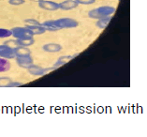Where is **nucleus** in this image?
Wrapping results in <instances>:
<instances>
[{
  "label": "nucleus",
  "instance_id": "f3484780",
  "mask_svg": "<svg viewBox=\"0 0 147 137\" xmlns=\"http://www.w3.org/2000/svg\"><path fill=\"white\" fill-rule=\"evenodd\" d=\"M12 36L11 29H6V28H0V39L2 38H9Z\"/></svg>",
  "mask_w": 147,
  "mask_h": 137
},
{
  "label": "nucleus",
  "instance_id": "4be33fe9",
  "mask_svg": "<svg viewBox=\"0 0 147 137\" xmlns=\"http://www.w3.org/2000/svg\"><path fill=\"white\" fill-rule=\"evenodd\" d=\"M71 59V57L69 56H66V57H60L59 60H58V64H64V63H66L67 62V61H69Z\"/></svg>",
  "mask_w": 147,
  "mask_h": 137
},
{
  "label": "nucleus",
  "instance_id": "39448f33",
  "mask_svg": "<svg viewBox=\"0 0 147 137\" xmlns=\"http://www.w3.org/2000/svg\"><path fill=\"white\" fill-rule=\"evenodd\" d=\"M0 57L5 59H12L15 58V54H14V50L11 49L9 46L5 44L0 45Z\"/></svg>",
  "mask_w": 147,
  "mask_h": 137
},
{
  "label": "nucleus",
  "instance_id": "6e6552de",
  "mask_svg": "<svg viewBox=\"0 0 147 137\" xmlns=\"http://www.w3.org/2000/svg\"><path fill=\"white\" fill-rule=\"evenodd\" d=\"M42 49L47 53H56L62 50V46L58 43H47L43 45Z\"/></svg>",
  "mask_w": 147,
  "mask_h": 137
},
{
  "label": "nucleus",
  "instance_id": "ddd939ff",
  "mask_svg": "<svg viewBox=\"0 0 147 137\" xmlns=\"http://www.w3.org/2000/svg\"><path fill=\"white\" fill-rule=\"evenodd\" d=\"M10 67H11V65L8 61V59L0 57V73H6V71H9Z\"/></svg>",
  "mask_w": 147,
  "mask_h": 137
},
{
  "label": "nucleus",
  "instance_id": "0eeeda50",
  "mask_svg": "<svg viewBox=\"0 0 147 137\" xmlns=\"http://www.w3.org/2000/svg\"><path fill=\"white\" fill-rule=\"evenodd\" d=\"M78 3L75 0H65L59 4V9L63 10H70L78 7Z\"/></svg>",
  "mask_w": 147,
  "mask_h": 137
},
{
  "label": "nucleus",
  "instance_id": "423d86ee",
  "mask_svg": "<svg viewBox=\"0 0 147 137\" xmlns=\"http://www.w3.org/2000/svg\"><path fill=\"white\" fill-rule=\"evenodd\" d=\"M16 63L19 67L23 68H28L30 66L34 64L33 58L29 56H23V57H16Z\"/></svg>",
  "mask_w": 147,
  "mask_h": 137
},
{
  "label": "nucleus",
  "instance_id": "f03ea898",
  "mask_svg": "<svg viewBox=\"0 0 147 137\" xmlns=\"http://www.w3.org/2000/svg\"><path fill=\"white\" fill-rule=\"evenodd\" d=\"M11 31H12V36L16 39H30L34 37L33 34L31 33V31L26 26L14 27L11 29Z\"/></svg>",
  "mask_w": 147,
  "mask_h": 137
},
{
  "label": "nucleus",
  "instance_id": "f257e3e1",
  "mask_svg": "<svg viewBox=\"0 0 147 137\" xmlns=\"http://www.w3.org/2000/svg\"><path fill=\"white\" fill-rule=\"evenodd\" d=\"M114 12H115V9L113 7L102 6L90 10L88 15L90 18H93V19H102V18L112 16V14L114 13Z\"/></svg>",
  "mask_w": 147,
  "mask_h": 137
},
{
  "label": "nucleus",
  "instance_id": "aec40b11",
  "mask_svg": "<svg viewBox=\"0 0 147 137\" xmlns=\"http://www.w3.org/2000/svg\"><path fill=\"white\" fill-rule=\"evenodd\" d=\"M78 4H82V5H91L94 4L96 0H75Z\"/></svg>",
  "mask_w": 147,
  "mask_h": 137
},
{
  "label": "nucleus",
  "instance_id": "a211bd4d",
  "mask_svg": "<svg viewBox=\"0 0 147 137\" xmlns=\"http://www.w3.org/2000/svg\"><path fill=\"white\" fill-rule=\"evenodd\" d=\"M24 23L26 24V26H41V24H39V22L34 19H26L24 20Z\"/></svg>",
  "mask_w": 147,
  "mask_h": 137
},
{
  "label": "nucleus",
  "instance_id": "20e7f679",
  "mask_svg": "<svg viewBox=\"0 0 147 137\" xmlns=\"http://www.w3.org/2000/svg\"><path fill=\"white\" fill-rule=\"evenodd\" d=\"M38 7L42 9L49 10V12H55L59 9V4L53 1H49V0H39Z\"/></svg>",
  "mask_w": 147,
  "mask_h": 137
},
{
  "label": "nucleus",
  "instance_id": "7ed1b4c3",
  "mask_svg": "<svg viewBox=\"0 0 147 137\" xmlns=\"http://www.w3.org/2000/svg\"><path fill=\"white\" fill-rule=\"evenodd\" d=\"M56 24L58 26L59 29L61 28H74L78 26V22L71 18H61L55 20Z\"/></svg>",
  "mask_w": 147,
  "mask_h": 137
},
{
  "label": "nucleus",
  "instance_id": "6ab92c4d",
  "mask_svg": "<svg viewBox=\"0 0 147 137\" xmlns=\"http://www.w3.org/2000/svg\"><path fill=\"white\" fill-rule=\"evenodd\" d=\"M4 44L7 45V46H9V47H10L13 50L19 46V45H18V43H17V41H6Z\"/></svg>",
  "mask_w": 147,
  "mask_h": 137
},
{
  "label": "nucleus",
  "instance_id": "2eb2a0df",
  "mask_svg": "<svg viewBox=\"0 0 147 137\" xmlns=\"http://www.w3.org/2000/svg\"><path fill=\"white\" fill-rule=\"evenodd\" d=\"M111 19H112V16H108V17L102 18V19H98V23H96V26L99 28H105L109 24Z\"/></svg>",
  "mask_w": 147,
  "mask_h": 137
},
{
  "label": "nucleus",
  "instance_id": "dca6fc26",
  "mask_svg": "<svg viewBox=\"0 0 147 137\" xmlns=\"http://www.w3.org/2000/svg\"><path fill=\"white\" fill-rule=\"evenodd\" d=\"M12 83L8 77H0V86H12Z\"/></svg>",
  "mask_w": 147,
  "mask_h": 137
},
{
  "label": "nucleus",
  "instance_id": "9d476101",
  "mask_svg": "<svg viewBox=\"0 0 147 137\" xmlns=\"http://www.w3.org/2000/svg\"><path fill=\"white\" fill-rule=\"evenodd\" d=\"M29 73H31L32 75H35V76H39V75H43L46 73V70L41 67L36 66V65H32L29 68H27Z\"/></svg>",
  "mask_w": 147,
  "mask_h": 137
},
{
  "label": "nucleus",
  "instance_id": "4468645a",
  "mask_svg": "<svg viewBox=\"0 0 147 137\" xmlns=\"http://www.w3.org/2000/svg\"><path fill=\"white\" fill-rule=\"evenodd\" d=\"M17 43L19 46H23V47H29V46L33 45L35 43L34 38L30 39H16Z\"/></svg>",
  "mask_w": 147,
  "mask_h": 137
},
{
  "label": "nucleus",
  "instance_id": "412c9836",
  "mask_svg": "<svg viewBox=\"0 0 147 137\" xmlns=\"http://www.w3.org/2000/svg\"><path fill=\"white\" fill-rule=\"evenodd\" d=\"M9 3L10 5H13V6H19V5L24 4V0H9Z\"/></svg>",
  "mask_w": 147,
  "mask_h": 137
},
{
  "label": "nucleus",
  "instance_id": "1a4fd4ad",
  "mask_svg": "<svg viewBox=\"0 0 147 137\" xmlns=\"http://www.w3.org/2000/svg\"><path fill=\"white\" fill-rule=\"evenodd\" d=\"M14 54H15V57L29 56H31V51L27 47L18 46L17 48L14 49Z\"/></svg>",
  "mask_w": 147,
  "mask_h": 137
},
{
  "label": "nucleus",
  "instance_id": "9b49d317",
  "mask_svg": "<svg viewBox=\"0 0 147 137\" xmlns=\"http://www.w3.org/2000/svg\"><path fill=\"white\" fill-rule=\"evenodd\" d=\"M41 26H43L46 30L49 31H57L59 30L58 26L55 23V20H50V21H46L43 24H41Z\"/></svg>",
  "mask_w": 147,
  "mask_h": 137
},
{
  "label": "nucleus",
  "instance_id": "f8f14e48",
  "mask_svg": "<svg viewBox=\"0 0 147 137\" xmlns=\"http://www.w3.org/2000/svg\"><path fill=\"white\" fill-rule=\"evenodd\" d=\"M26 27L31 31V33L34 35H41L45 33L46 30L42 26H26Z\"/></svg>",
  "mask_w": 147,
  "mask_h": 137
}]
</instances>
